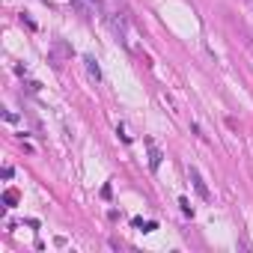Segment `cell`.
I'll use <instances>...</instances> for the list:
<instances>
[{"instance_id": "1", "label": "cell", "mask_w": 253, "mask_h": 253, "mask_svg": "<svg viewBox=\"0 0 253 253\" xmlns=\"http://www.w3.org/2000/svg\"><path fill=\"white\" fill-rule=\"evenodd\" d=\"M188 176H191V182H194V191L200 194V200H211V194H209V188H206V182H203L200 170H197V167H188Z\"/></svg>"}, {"instance_id": "2", "label": "cell", "mask_w": 253, "mask_h": 253, "mask_svg": "<svg viewBox=\"0 0 253 253\" xmlns=\"http://www.w3.org/2000/svg\"><path fill=\"white\" fill-rule=\"evenodd\" d=\"M84 66H86V75H89V81H101V69H98V63L92 60V57H84Z\"/></svg>"}, {"instance_id": "3", "label": "cell", "mask_w": 253, "mask_h": 253, "mask_svg": "<svg viewBox=\"0 0 253 253\" xmlns=\"http://www.w3.org/2000/svg\"><path fill=\"white\" fill-rule=\"evenodd\" d=\"M149 155H152V158H149V167H152V170H158V164H161V152H158L152 143H149Z\"/></svg>"}, {"instance_id": "4", "label": "cell", "mask_w": 253, "mask_h": 253, "mask_svg": "<svg viewBox=\"0 0 253 253\" xmlns=\"http://www.w3.org/2000/svg\"><path fill=\"white\" fill-rule=\"evenodd\" d=\"M3 203H6V206H15V203H18V191H6V194H3Z\"/></svg>"}, {"instance_id": "5", "label": "cell", "mask_w": 253, "mask_h": 253, "mask_svg": "<svg viewBox=\"0 0 253 253\" xmlns=\"http://www.w3.org/2000/svg\"><path fill=\"white\" fill-rule=\"evenodd\" d=\"M179 206H182V211H185V214H194V209H191V203H188V200H179Z\"/></svg>"}, {"instance_id": "6", "label": "cell", "mask_w": 253, "mask_h": 253, "mask_svg": "<svg viewBox=\"0 0 253 253\" xmlns=\"http://www.w3.org/2000/svg\"><path fill=\"white\" fill-rule=\"evenodd\" d=\"M247 45H250V48H253V33H247Z\"/></svg>"}]
</instances>
